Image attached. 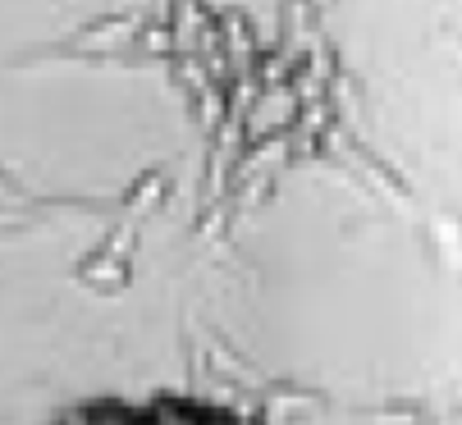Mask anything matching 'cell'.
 I'll use <instances>...</instances> for the list:
<instances>
[{"label": "cell", "instance_id": "obj_1", "mask_svg": "<svg viewBox=\"0 0 462 425\" xmlns=\"http://www.w3.org/2000/svg\"><path fill=\"white\" fill-rule=\"evenodd\" d=\"M46 425H271L261 411L207 393H97L60 407Z\"/></svg>", "mask_w": 462, "mask_h": 425}]
</instances>
